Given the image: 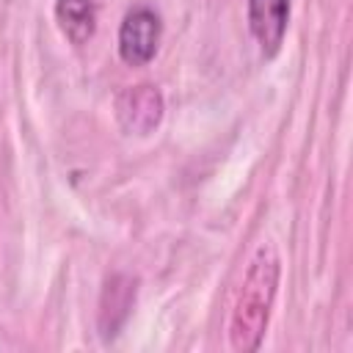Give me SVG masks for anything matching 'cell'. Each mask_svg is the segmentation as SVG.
<instances>
[{"instance_id": "cell-1", "label": "cell", "mask_w": 353, "mask_h": 353, "mask_svg": "<svg viewBox=\"0 0 353 353\" xmlns=\"http://www.w3.org/2000/svg\"><path fill=\"white\" fill-rule=\"evenodd\" d=\"M279 276H281L279 254L270 243H262L248 262V270L243 276V287H240V295L232 312L229 342L234 350L251 353L259 347L268 320H270V306L276 298Z\"/></svg>"}, {"instance_id": "cell-2", "label": "cell", "mask_w": 353, "mask_h": 353, "mask_svg": "<svg viewBox=\"0 0 353 353\" xmlns=\"http://www.w3.org/2000/svg\"><path fill=\"white\" fill-rule=\"evenodd\" d=\"M163 36V19L149 6H135L124 14L119 25V58L127 66H146Z\"/></svg>"}, {"instance_id": "cell-3", "label": "cell", "mask_w": 353, "mask_h": 353, "mask_svg": "<svg viewBox=\"0 0 353 353\" xmlns=\"http://www.w3.org/2000/svg\"><path fill=\"white\" fill-rule=\"evenodd\" d=\"M116 119L130 135H149L163 119V94L154 85H130L116 97Z\"/></svg>"}, {"instance_id": "cell-4", "label": "cell", "mask_w": 353, "mask_h": 353, "mask_svg": "<svg viewBox=\"0 0 353 353\" xmlns=\"http://www.w3.org/2000/svg\"><path fill=\"white\" fill-rule=\"evenodd\" d=\"M290 25V0H248V30L265 58L281 50Z\"/></svg>"}, {"instance_id": "cell-5", "label": "cell", "mask_w": 353, "mask_h": 353, "mask_svg": "<svg viewBox=\"0 0 353 353\" xmlns=\"http://www.w3.org/2000/svg\"><path fill=\"white\" fill-rule=\"evenodd\" d=\"M132 303H135V281L121 273L110 276L99 301V331L105 339H113L119 334V328L132 312Z\"/></svg>"}, {"instance_id": "cell-6", "label": "cell", "mask_w": 353, "mask_h": 353, "mask_svg": "<svg viewBox=\"0 0 353 353\" xmlns=\"http://www.w3.org/2000/svg\"><path fill=\"white\" fill-rule=\"evenodd\" d=\"M55 19L72 44H85L97 30V6L94 0H58Z\"/></svg>"}]
</instances>
